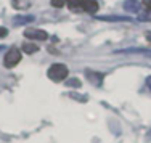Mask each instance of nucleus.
Segmentation results:
<instances>
[{"label":"nucleus","instance_id":"obj_9","mask_svg":"<svg viewBox=\"0 0 151 143\" xmlns=\"http://www.w3.org/2000/svg\"><path fill=\"white\" fill-rule=\"evenodd\" d=\"M37 50H39L37 44H24L23 45V52L24 53H29V55H31V53H35Z\"/></svg>","mask_w":151,"mask_h":143},{"label":"nucleus","instance_id":"obj_11","mask_svg":"<svg viewBox=\"0 0 151 143\" xmlns=\"http://www.w3.org/2000/svg\"><path fill=\"white\" fill-rule=\"evenodd\" d=\"M98 19H103V21H130V18H122V16H100Z\"/></svg>","mask_w":151,"mask_h":143},{"label":"nucleus","instance_id":"obj_18","mask_svg":"<svg viewBox=\"0 0 151 143\" xmlns=\"http://www.w3.org/2000/svg\"><path fill=\"white\" fill-rule=\"evenodd\" d=\"M146 84H148V87H150V90H151V76L146 77Z\"/></svg>","mask_w":151,"mask_h":143},{"label":"nucleus","instance_id":"obj_10","mask_svg":"<svg viewBox=\"0 0 151 143\" xmlns=\"http://www.w3.org/2000/svg\"><path fill=\"white\" fill-rule=\"evenodd\" d=\"M34 16H16L15 18V24H26V23H32Z\"/></svg>","mask_w":151,"mask_h":143},{"label":"nucleus","instance_id":"obj_17","mask_svg":"<svg viewBox=\"0 0 151 143\" xmlns=\"http://www.w3.org/2000/svg\"><path fill=\"white\" fill-rule=\"evenodd\" d=\"M143 5L146 10H151V0H143Z\"/></svg>","mask_w":151,"mask_h":143},{"label":"nucleus","instance_id":"obj_4","mask_svg":"<svg viewBox=\"0 0 151 143\" xmlns=\"http://www.w3.org/2000/svg\"><path fill=\"white\" fill-rule=\"evenodd\" d=\"M98 2L96 0H82V10L87 13H90V15H95L96 11H98Z\"/></svg>","mask_w":151,"mask_h":143},{"label":"nucleus","instance_id":"obj_2","mask_svg":"<svg viewBox=\"0 0 151 143\" xmlns=\"http://www.w3.org/2000/svg\"><path fill=\"white\" fill-rule=\"evenodd\" d=\"M21 61V52L18 48L15 47H12L6 52V55H5V58H3V64H5L6 68H13V66H16L18 63Z\"/></svg>","mask_w":151,"mask_h":143},{"label":"nucleus","instance_id":"obj_8","mask_svg":"<svg viewBox=\"0 0 151 143\" xmlns=\"http://www.w3.org/2000/svg\"><path fill=\"white\" fill-rule=\"evenodd\" d=\"M71 11H81L82 10V0H66Z\"/></svg>","mask_w":151,"mask_h":143},{"label":"nucleus","instance_id":"obj_19","mask_svg":"<svg viewBox=\"0 0 151 143\" xmlns=\"http://www.w3.org/2000/svg\"><path fill=\"white\" fill-rule=\"evenodd\" d=\"M146 37H148V40L151 42V34H148V35H146Z\"/></svg>","mask_w":151,"mask_h":143},{"label":"nucleus","instance_id":"obj_12","mask_svg":"<svg viewBox=\"0 0 151 143\" xmlns=\"http://www.w3.org/2000/svg\"><path fill=\"white\" fill-rule=\"evenodd\" d=\"M13 6L15 8H27L29 6V0H13Z\"/></svg>","mask_w":151,"mask_h":143},{"label":"nucleus","instance_id":"obj_6","mask_svg":"<svg viewBox=\"0 0 151 143\" xmlns=\"http://www.w3.org/2000/svg\"><path fill=\"white\" fill-rule=\"evenodd\" d=\"M124 8L127 10V11H130V13H137L138 8H140V2L138 0H125Z\"/></svg>","mask_w":151,"mask_h":143},{"label":"nucleus","instance_id":"obj_5","mask_svg":"<svg viewBox=\"0 0 151 143\" xmlns=\"http://www.w3.org/2000/svg\"><path fill=\"white\" fill-rule=\"evenodd\" d=\"M85 76H87V79L93 82L95 85H101V80H103V74L101 73H96V71H92V69H87L85 71Z\"/></svg>","mask_w":151,"mask_h":143},{"label":"nucleus","instance_id":"obj_15","mask_svg":"<svg viewBox=\"0 0 151 143\" xmlns=\"http://www.w3.org/2000/svg\"><path fill=\"white\" fill-rule=\"evenodd\" d=\"M64 3H66V0H52V5L55 6V8H61Z\"/></svg>","mask_w":151,"mask_h":143},{"label":"nucleus","instance_id":"obj_3","mask_svg":"<svg viewBox=\"0 0 151 143\" xmlns=\"http://www.w3.org/2000/svg\"><path fill=\"white\" fill-rule=\"evenodd\" d=\"M24 37L32 39V40H47L48 34L44 29H26L24 31Z\"/></svg>","mask_w":151,"mask_h":143},{"label":"nucleus","instance_id":"obj_13","mask_svg":"<svg viewBox=\"0 0 151 143\" xmlns=\"http://www.w3.org/2000/svg\"><path fill=\"white\" fill-rule=\"evenodd\" d=\"M140 21H151V10H146V11H142L138 15Z\"/></svg>","mask_w":151,"mask_h":143},{"label":"nucleus","instance_id":"obj_1","mask_svg":"<svg viewBox=\"0 0 151 143\" xmlns=\"http://www.w3.org/2000/svg\"><path fill=\"white\" fill-rule=\"evenodd\" d=\"M47 76H48L53 82H61V80H64L68 77V68L64 66V64H61V63H55V64L50 66Z\"/></svg>","mask_w":151,"mask_h":143},{"label":"nucleus","instance_id":"obj_7","mask_svg":"<svg viewBox=\"0 0 151 143\" xmlns=\"http://www.w3.org/2000/svg\"><path fill=\"white\" fill-rule=\"evenodd\" d=\"M116 53H138V55H148L151 58V50L145 48H127V50H117Z\"/></svg>","mask_w":151,"mask_h":143},{"label":"nucleus","instance_id":"obj_16","mask_svg":"<svg viewBox=\"0 0 151 143\" xmlns=\"http://www.w3.org/2000/svg\"><path fill=\"white\" fill-rule=\"evenodd\" d=\"M8 35V31H6V27H0V39L6 37Z\"/></svg>","mask_w":151,"mask_h":143},{"label":"nucleus","instance_id":"obj_20","mask_svg":"<svg viewBox=\"0 0 151 143\" xmlns=\"http://www.w3.org/2000/svg\"><path fill=\"white\" fill-rule=\"evenodd\" d=\"M0 50H2V47H0Z\"/></svg>","mask_w":151,"mask_h":143},{"label":"nucleus","instance_id":"obj_14","mask_svg":"<svg viewBox=\"0 0 151 143\" xmlns=\"http://www.w3.org/2000/svg\"><path fill=\"white\" fill-rule=\"evenodd\" d=\"M66 84L69 85V87H76V88H79V87L82 85V82L79 80V79H69V80L66 82Z\"/></svg>","mask_w":151,"mask_h":143}]
</instances>
